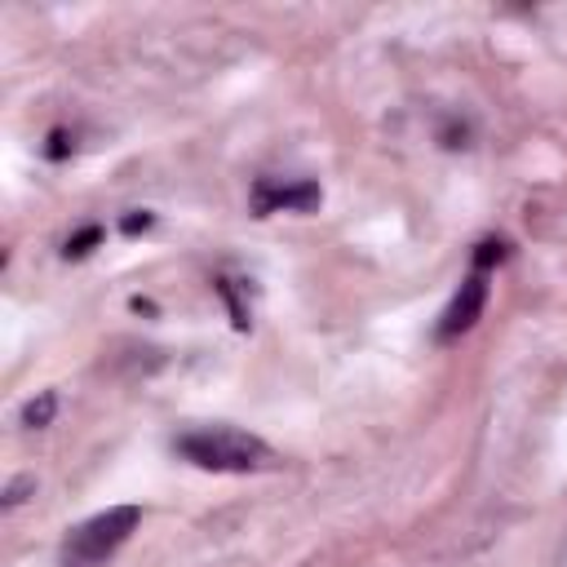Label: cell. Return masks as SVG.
<instances>
[{
  "mask_svg": "<svg viewBox=\"0 0 567 567\" xmlns=\"http://www.w3.org/2000/svg\"><path fill=\"white\" fill-rule=\"evenodd\" d=\"M177 456L190 461L195 470H208V474H261V470H275L279 465V452L239 430V425H204V430H186L173 439Z\"/></svg>",
  "mask_w": 567,
  "mask_h": 567,
  "instance_id": "obj_1",
  "label": "cell"
},
{
  "mask_svg": "<svg viewBox=\"0 0 567 567\" xmlns=\"http://www.w3.org/2000/svg\"><path fill=\"white\" fill-rule=\"evenodd\" d=\"M137 523H142V509L137 505H111V509L84 518L80 527L66 532L62 563L66 567H102V563H111L124 549V540L137 532Z\"/></svg>",
  "mask_w": 567,
  "mask_h": 567,
  "instance_id": "obj_2",
  "label": "cell"
},
{
  "mask_svg": "<svg viewBox=\"0 0 567 567\" xmlns=\"http://www.w3.org/2000/svg\"><path fill=\"white\" fill-rule=\"evenodd\" d=\"M483 306H487V270L470 266V275L461 279V288L452 292L447 310H443V315H439V323H434V341H439V346H447V341L465 337V332L478 323Z\"/></svg>",
  "mask_w": 567,
  "mask_h": 567,
  "instance_id": "obj_3",
  "label": "cell"
},
{
  "mask_svg": "<svg viewBox=\"0 0 567 567\" xmlns=\"http://www.w3.org/2000/svg\"><path fill=\"white\" fill-rule=\"evenodd\" d=\"M319 186L310 177H257L252 186V213L270 217V213H310L319 208Z\"/></svg>",
  "mask_w": 567,
  "mask_h": 567,
  "instance_id": "obj_4",
  "label": "cell"
},
{
  "mask_svg": "<svg viewBox=\"0 0 567 567\" xmlns=\"http://www.w3.org/2000/svg\"><path fill=\"white\" fill-rule=\"evenodd\" d=\"M53 412H58V394H53V390H40L35 399L22 403V425H27V430H44V425L53 421Z\"/></svg>",
  "mask_w": 567,
  "mask_h": 567,
  "instance_id": "obj_5",
  "label": "cell"
},
{
  "mask_svg": "<svg viewBox=\"0 0 567 567\" xmlns=\"http://www.w3.org/2000/svg\"><path fill=\"white\" fill-rule=\"evenodd\" d=\"M97 244H102V226H84V230H75V235L62 244V257H66V261H80V257H89Z\"/></svg>",
  "mask_w": 567,
  "mask_h": 567,
  "instance_id": "obj_6",
  "label": "cell"
},
{
  "mask_svg": "<svg viewBox=\"0 0 567 567\" xmlns=\"http://www.w3.org/2000/svg\"><path fill=\"white\" fill-rule=\"evenodd\" d=\"M505 257H509V244H505V239H483V244L474 248L470 266H478V270H487V275H492V266H501Z\"/></svg>",
  "mask_w": 567,
  "mask_h": 567,
  "instance_id": "obj_7",
  "label": "cell"
},
{
  "mask_svg": "<svg viewBox=\"0 0 567 567\" xmlns=\"http://www.w3.org/2000/svg\"><path fill=\"white\" fill-rule=\"evenodd\" d=\"M217 292H221V297H226V306H230V323L244 332L252 319H248V306H244V297L235 292V279H226V275H221V279H217Z\"/></svg>",
  "mask_w": 567,
  "mask_h": 567,
  "instance_id": "obj_8",
  "label": "cell"
},
{
  "mask_svg": "<svg viewBox=\"0 0 567 567\" xmlns=\"http://www.w3.org/2000/svg\"><path fill=\"white\" fill-rule=\"evenodd\" d=\"M31 487H35V478H31V474H18V478H9V487H4L0 505H4V509H13V505H18V501L31 492Z\"/></svg>",
  "mask_w": 567,
  "mask_h": 567,
  "instance_id": "obj_9",
  "label": "cell"
},
{
  "mask_svg": "<svg viewBox=\"0 0 567 567\" xmlns=\"http://www.w3.org/2000/svg\"><path fill=\"white\" fill-rule=\"evenodd\" d=\"M151 226H155V213H146V208L120 217V230H124V235H142V230H151Z\"/></svg>",
  "mask_w": 567,
  "mask_h": 567,
  "instance_id": "obj_10",
  "label": "cell"
},
{
  "mask_svg": "<svg viewBox=\"0 0 567 567\" xmlns=\"http://www.w3.org/2000/svg\"><path fill=\"white\" fill-rule=\"evenodd\" d=\"M66 151H71V142H66V133H62V128H53V133H49V146H44V155H49V159H62Z\"/></svg>",
  "mask_w": 567,
  "mask_h": 567,
  "instance_id": "obj_11",
  "label": "cell"
}]
</instances>
